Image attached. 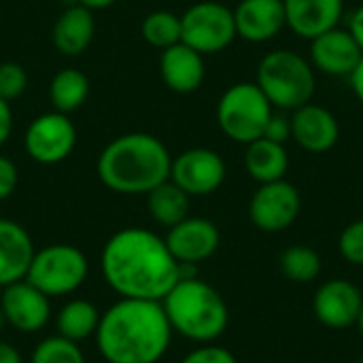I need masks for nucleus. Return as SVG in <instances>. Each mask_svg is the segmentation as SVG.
I'll return each instance as SVG.
<instances>
[{"label": "nucleus", "mask_w": 363, "mask_h": 363, "mask_svg": "<svg viewBox=\"0 0 363 363\" xmlns=\"http://www.w3.org/2000/svg\"><path fill=\"white\" fill-rule=\"evenodd\" d=\"M13 132V111H11V102L0 98V147L9 140Z\"/></svg>", "instance_id": "nucleus-34"}, {"label": "nucleus", "mask_w": 363, "mask_h": 363, "mask_svg": "<svg viewBox=\"0 0 363 363\" xmlns=\"http://www.w3.org/2000/svg\"><path fill=\"white\" fill-rule=\"evenodd\" d=\"M89 96V79L74 68L60 70L49 85V98L55 111L68 115L85 104Z\"/></svg>", "instance_id": "nucleus-25"}, {"label": "nucleus", "mask_w": 363, "mask_h": 363, "mask_svg": "<svg viewBox=\"0 0 363 363\" xmlns=\"http://www.w3.org/2000/svg\"><path fill=\"white\" fill-rule=\"evenodd\" d=\"M0 363H23L21 353L6 340L0 338Z\"/></svg>", "instance_id": "nucleus-36"}, {"label": "nucleus", "mask_w": 363, "mask_h": 363, "mask_svg": "<svg viewBox=\"0 0 363 363\" xmlns=\"http://www.w3.org/2000/svg\"><path fill=\"white\" fill-rule=\"evenodd\" d=\"M181 363H238V359L230 349L211 342V345H200L198 349L189 351L181 359Z\"/></svg>", "instance_id": "nucleus-31"}, {"label": "nucleus", "mask_w": 363, "mask_h": 363, "mask_svg": "<svg viewBox=\"0 0 363 363\" xmlns=\"http://www.w3.org/2000/svg\"><path fill=\"white\" fill-rule=\"evenodd\" d=\"M300 211L302 196L298 187L285 179L259 185L249 202L251 223L266 234H277L291 228L300 217Z\"/></svg>", "instance_id": "nucleus-10"}, {"label": "nucleus", "mask_w": 363, "mask_h": 363, "mask_svg": "<svg viewBox=\"0 0 363 363\" xmlns=\"http://www.w3.org/2000/svg\"><path fill=\"white\" fill-rule=\"evenodd\" d=\"M4 328H6V321H4V315H2V311H0V334H2Z\"/></svg>", "instance_id": "nucleus-40"}, {"label": "nucleus", "mask_w": 363, "mask_h": 363, "mask_svg": "<svg viewBox=\"0 0 363 363\" xmlns=\"http://www.w3.org/2000/svg\"><path fill=\"white\" fill-rule=\"evenodd\" d=\"M164 240L179 264L198 266L217 253L221 234L213 221L204 217H187L181 223L168 228Z\"/></svg>", "instance_id": "nucleus-14"}, {"label": "nucleus", "mask_w": 363, "mask_h": 363, "mask_svg": "<svg viewBox=\"0 0 363 363\" xmlns=\"http://www.w3.org/2000/svg\"><path fill=\"white\" fill-rule=\"evenodd\" d=\"M245 168L253 181L259 185L264 183H274L285 179L289 170V153L285 145L268 140V138H257L247 145L245 153Z\"/></svg>", "instance_id": "nucleus-22"}, {"label": "nucleus", "mask_w": 363, "mask_h": 363, "mask_svg": "<svg viewBox=\"0 0 363 363\" xmlns=\"http://www.w3.org/2000/svg\"><path fill=\"white\" fill-rule=\"evenodd\" d=\"M281 272L298 285H308L319 279L323 270L321 255L308 245H291L281 253Z\"/></svg>", "instance_id": "nucleus-26"}, {"label": "nucleus", "mask_w": 363, "mask_h": 363, "mask_svg": "<svg viewBox=\"0 0 363 363\" xmlns=\"http://www.w3.org/2000/svg\"><path fill=\"white\" fill-rule=\"evenodd\" d=\"M285 21L302 38H317L342 19L345 0H283Z\"/></svg>", "instance_id": "nucleus-18"}, {"label": "nucleus", "mask_w": 363, "mask_h": 363, "mask_svg": "<svg viewBox=\"0 0 363 363\" xmlns=\"http://www.w3.org/2000/svg\"><path fill=\"white\" fill-rule=\"evenodd\" d=\"M102 313L91 304L89 300H68L55 315V330L57 336L68 338L72 342H83L96 336V330L100 325Z\"/></svg>", "instance_id": "nucleus-23"}, {"label": "nucleus", "mask_w": 363, "mask_h": 363, "mask_svg": "<svg viewBox=\"0 0 363 363\" xmlns=\"http://www.w3.org/2000/svg\"><path fill=\"white\" fill-rule=\"evenodd\" d=\"M77 145V128L68 119V115L60 111L38 115L26 130L23 147L26 153L43 164L53 166L64 162Z\"/></svg>", "instance_id": "nucleus-9"}, {"label": "nucleus", "mask_w": 363, "mask_h": 363, "mask_svg": "<svg viewBox=\"0 0 363 363\" xmlns=\"http://www.w3.org/2000/svg\"><path fill=\"white\" fill-rule=\"evenodd\" d=\"M274 106L257 87V83H236L223 91L217 104V123L221 132L240 145H249L264 136Z\"/></svg>", "instance_id": "nucleus-6"}, {"label": "nucleus", "mask_w": 363, "mask_h": 363, "mask_svg": "<svg viewBox=\"0 0 363 363\" xmlns=\"http://www.w3.org/2000/svg\"><path fill=\"white\" fill-rule=\"evenodd\" d=\"M0 311L9 328L28 336L45 330L51 321V298L23 279L0 289Z\"/></svg>", "instance_id": "nucleus-12"}, {"label": "nucleus", "mask_w": 363, "mask_h": 363, "mask_svg": "<svg viewBox=\"0 0 363 363\" xmlns=\"http://www.w3.org/2000/svg\"><path fill=\"white\" fill-rule=\"evenodd\" d=\"M162 306L172 332L196 345L219 340L230 325V308L223 296L198 277L179 279Z\"/></svg>", "instance_id": "nucleus-4"}, {"label": "nucleus", "mask_w": 363, "mask_h": 363, "mask_svg": "<svg viewBox=\"0 0 363 363\" xmlns=\"http://www.w3.org/2000/svg\"><path fill=\"white\" fill-rule=\"evenodd\" d=\"M172 336L162 302L119 298L102 313L94 340L106 363H160Z\"/></svg>", "instance_id": "nucleus-2"}, {"label": "nucleus", "mask_w": 363, "mask_h": 363, "mask_svg": "<svg viewBox=\"0 0 363 363\" xmlns=\"http://www.w3.org/2000/svg\"><path fill=\"white\" fill-rule=\"evenodd\" d=\"M96 32L94 15L87 6L74 4L66 9L53 26V45L62 55H79L83 53Z\"/></svg>", "instance_id": "nucleus-21"}, {"label": "nucleus", "mask_w": 363, "mask_h": 363, "mask_svg": "<svg viewBox=\"0 0 363 363\" xmlns=\"http://www.w3.org/2000/svg\"><path fill=\"white\" fill-rule=\"evenodd\" d=\"M172 157L166 145L147 132H130L111 140L98 157V179L121 196H147L170 179Z\"/></svg>", "instance_id": "nucleus-3"}, {"label": "nucleus", "mask_w": 363, "mask_h": 363, "mask_svg": "<svg viewBox=\"0 0 363 363\" xmlns=\"http://www.w3.org/2000/svg\"><path fill=\"white\" fill-rule=\"evenodd\" d=\"M338 251L345 262L363 268V219L349 223L338 238Z\"/></svg>", "instance_id": "nucleus-29"}, {"label": "nucleus", "mask_w": 363, "mask_h": 363, "mask_svg": "<svg viewBox=\"0 0 363 363\" xmlns=\"http://www.w3.org/2000/svg\"><path fill=\"white\" fill-rule=\"evenodd\" d=\"M357 363H363V355H362V357H359V359H357Z\"/></svg>", "instance_id": "nucleus-41"}, {"label": "nucleus", "mask_w": 363, "mask_h": 363, "mask_svg": "<svg viewBox=\"0 0 363 363\" xmlns=\"http://www.w3.org/2000/svg\"><path fill=\"white\" fill-rule=\"evenodd\" d=\"M30 363H87L83 351L79 349L77 342L62 338V336H47L43 338L32 355H30Z\"/></svg>", "instance_id": "nucleus-28"}, {"label": "nucleus", "mask_w": 363, "mask_h": 363, "mask_svg": "<svg viewBox=\"0 0 363 363\" xmlns=\"http://www.w3.org/2000/svg\"><path fill=\"white\" fill-rule=\"evenodd\" d=\"M36 249L23 225L0 219V289L23 281Z\"/></svg>", "instance_id": "nucleus-19"}, {"label": "nucleus", "mask_w": 363, "mask_h": 363, "mask_svg": "<svg viewBox=\"0 0 363 363\" xmlns=\"http://www.w3.org/2000/svg\"><path fill=\"white\" fill-rule=\"evenodd\" d=\"M170 181L179 185L189 198L211 196L225 181V162L213 149L206 147L187 149L172 160Z\"/></svg>", "instance_id": "nucleus-11"}, {"label": "nucleus", "mask_w": 363, "mask_h": 363, "mask_svg": "<svg viewBox=\"0 0 363 363\" xmlns=\"http://www.w3.org/2000/svg\"><path fill=\"white\" fill-rule=\"evenodd\" d=\"M236 36L234 11L221 2L202 0L181 15V43L202 55L223 51Z\"/></svg>", "instance_id": "nucleus-8"}, {"label": "nucleus", "mask_w": 363, "mask_h": 363, "mask_svg": "<svg viewBox=\"0 0 363 363\" xmlns=\"http://www.w3.org/2000/svg\"><path fill=\"white\" fill-rule=\"evenodd\" d=\"M117 0H79L81 6H87L89 11H96V9H106L111 4H115Z\"/></svg>", "instance_id": "nucleus-38"}, {"label": "nucleus", "mask_w": 363, "mask_h": 363, "mask_svg": "<svg viewBox=\"0 0 363 363\" xmlns=\"http://www.w3.org/2000/svg\"><path fill=\"white\" fill-rule=\"evenodd\" d=\"M363 57V49L349 30L332 28L311 40L313 68L330 77H351Z\"/></svg>", "instance_id": "nucleus-15"}, {"label": "nucleus", "mask_w": 363, "mask_h": 363, "mask_svg": "<svg viewBox=\"0 0 363 363\" xmlns=\"http://www.w3.org/2000/svg\"><path fill=\"white\" fill-rule=\"evenodd\" d=\"M104 283L130 300L162 302L181 279V266L166 240L145 228L115 232L100 253Z\"/></svg>", "instance_id": "nucleus-1"}, {"label": "nucleus", "mask_w": 363, "mask_h": 363, "mask_svg": "<svg viewBox=\"0 0 363 363\" xmlns=\"http://www.w3.org/2000/svg\"><path fill=\"white\" fill-rule=\"evenodd\" d=\"M362 308L363 291L347 279L325 281L313 298V313L317 321L330 330H347L355 325Z\"/></svg>", "instance_id": "nucleus-13"}, {"label": "nucleus", "mask_w": 363, "mask_h": 363, "mask_svg": "<svg viewBox=\"0 0 363 363\" xmlns=\"http://www.w3.org/2000/svg\"><path fill=\"white\" fill-rule=\"evenodd\" d=\"M255 83L270 104L281 111H296L313 102L317 89L313 64L291 49H277L264 55Z\"/></svg>", "instance_id": "nucleus-5"}, {"label": "nucleus", "mask_w": 363, "mask_h": 363, "mask_svg": "<svg viewBox=\"0 0 363 363\" xmlns=\"http://www.w3.org/2000/svg\"><path fill=\"white\" fill-rule=\"evenodd\" d=\"M236 34L249 43H266L287 28L283 0H240L234 9Z\"/></svg>", "instance_id": "nucleus-17"}, {"label": "nucleus", "mask_w": 363, "mask_h": 363, "mask_svg": "<svg viewBox=\"0 0 363 363\" xmlns=\"http://www.w3.org/2000/svg\"><path fill=\"white\" fill-rule=\"evenodd\" d=\"M351 87H353V91H355V96H357V100L363 104V57L359 60V64H357V68L351 72Z\"/></svg>", "instance_id": "nucleus-37"}, {"label": "nucleus", "mask_w": 363, "mask_h": 363, "mask_svg": "<svg viewBox=\"0 0 363 363\" xmlns=\"http://www.w3.org/2000/svg\"><path fill=\"white\" fill-rule=\"evenodd\" d=\"M89 274L85 253L74 245H47L38 249L28 268L26 281L47 298H64L79 291Z\"/></svg>", "instance_id": "nucleus-7"}, {"label": "nucleus", "mask_w": 363, "mask_h": 363, "mask_svg": "<svg viewBox=\"0 0 363 363\" xmlns=\"http://www.w3.org/2000/svg\"><path fill=\"white\" fill-rule=\"evenodd\" d=\"M28 87V74L21 64L17 62H2L0 64V98L11 102L17 100Z\"/></svg>", "instance_id": "nucleus-30"}, {"label": "nucleus", "mask_w": 363, "mask_h": 363, "mask_svg": "<svg viewBox=\"0 0 363 363\" xmlns=\"http://www.w3.org/2000/svg\"><path fill=\"white\" fill-rule=\"evenodd\" d=\"M17 183H19L17 166L9 157L0 155V202L13 196V191L17 189Z\"/></svg>", "instance_id": "nucleus-33"}, {"label": "nucleus", "mask_w": 363, "mask_h": 363, "mask_svg": "<svg viewBox=\"0 0 363 363\" xmlns=\"http://www.w3.org/2000/svg\"><path fill=\"white\" fill-rule=\"evenodd\" d=\"M264 138L285 145L291 138V117L272 113V117H270V121H268V125L264 130Z\"/></svg>", "instance_id": "nucleus-32"}, {"label": "nucleus", "mask_w": 363, "mask_h": 363, "mask_svg": "<svg viewBox=\"0 0 363 363\" xmlns=\"http://www.w3.org/2000/svg\"><path fill=\"white\" fill-rule=\"evenodd\" d=\"M143 38L157 49L181 43V17L170 11H153L143 21Z\"/></svg>", "instance_id": "nucleus-27"}, {"label": "nucleus", "mask_w": 363, "mask_h": 363, "mask_svg": "<svg viewBox=\"0 0 363 363\" xmlns=\"http://www.w3.org/2000/svg\"><path fill=\"white\" fill-rule=\"evenodd\" d=\"M204 55L185 43H177L162 51L160 74L168 89L177 94H191L204 81Z\"/></svg>", "instance_id": "nucleus-20"}, {"label": "nucleus", "mask_w": 363, "mask_h": 363, "mask_svg": "<svg viewBox=\"0 0 363 363\" xmlns=\"http://www.w3.org/2000/svg\"><path fill=\"white\" fill-rule=\"evenodd\" d=\"M291 138L308 153H328L340 138V125L332 111L308 102L291 115Z\"/></svg>", "instance_id": "nucleus-16"}, {"label": "nucleus", "mask_w": 363, "mask_h": 363, "mask_svg": "<svg viewBox=\"0 0 363 363\" xmlns=\"http://www.w3.org/2000/svg\"><path fill=\"white\" fill-rule=\"evenodd\" d=\"M349 32L353 34V38L359 43V47L363 49V4L351 13V17H349Z\"/></svg>", "instance_id": "nucleus-35"}, {"label": "nucleus", "mask_w": 363, "mask_h": 363, "mask_svg": "<svg viewBox=\"0 0 363 363\" xmlns=\"http://www.w3.org/2000/svg\"><path fill=\"white\" fill-rule=\"evenodd\" d=\"M357 330H359V334H362V338H363V308H362V313H359V319H357Z\"/></svg>", "instance_id": "nucleus-39"}, {"label": "nucleus", "mask_w": 363, "mask_h": 363, "mask_svg": "<svg viewBox=\"0 0 363 363\" xmlns=\"http://www.w3.org/2000/svg\"><path fill=\"white\" fill-rule=\"evenodd\" d=\"M145 198H147V213L157 225L172 228L189 217L191 198L170 179L153 187Z\"/></svg>", "instance_id": "nucleus-24"}]
</instances>
